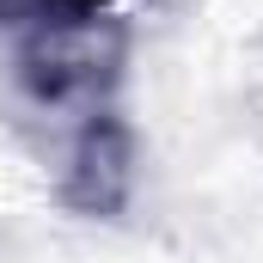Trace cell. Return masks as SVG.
I'll return each instance as SVG.
<instances>
[{
	"label": "cell",
	"instance_id": "1",
	"mask_svg": "<svg viewBox=\"0 0 263 263\" xmlns=\"http://www.w3.org/2000/svg\"><path fill=\"white\" fill-rule=\"evenodd\" d=\"M129 190H135V135L110 104H98V110H86V123L73 135V147H67L62 202L73 214L110 220V214H123Z\"/></svg>",
	"mask_w": 263,
	"mask_h": 263
},
{
	"label": "cell",
	"instance_id": "2",
	"mask_svg": "<svg viewBox=\"0 0 263 263\" xmlns=\"http://www.w3.org/2000/svg\"><path fill=\"white\" fill-rule=\"evenodd\" d=\"M92 18H110L104 0H0V25L18 31V37L73 31V25H92Z\"/></svg>",
	"mask_w": 263,
	"mask_h": 263
}]
</instances>
